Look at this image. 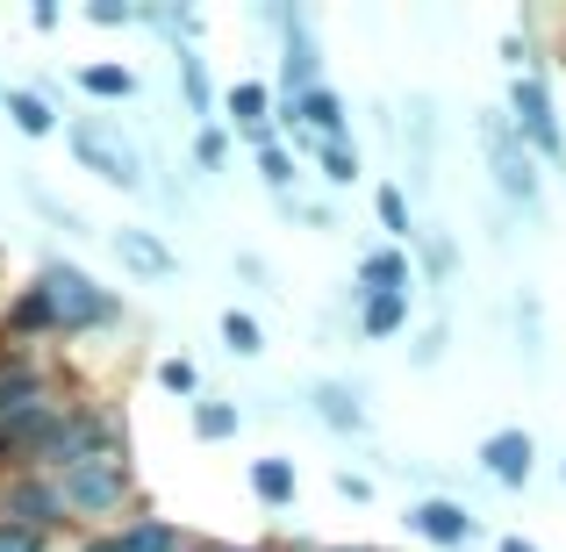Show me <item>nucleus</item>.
<instances>
[{"label":"nucleus","instance_id":"f257e3e1","mask_svg":"<svg viewBox=\"0 0 566 552\" xmlns=\"http://www.w3.org/2000/svg\"><path fill=\"white\" fill-rule=\"evenodd\" d=\"M510 108H516V137H524L531 152H545L553 166H566V137H559V115H553V94H545V80L516 72V86H510Z\"/></svg>","mask_w":566,"mask_h":552},{"label":"nucleus","instance_id":"f03ea898","mask_svg":"<svg viewBox=\"0 0 566 552\" xmlns=\"http://www.w3.org/2000/svg\"><path fill=\"white\" fill-rule=\"evenodd\" d=\"M481 144H488V166H495V187L510 194L516 208L538 201V173H531V152H524V137H516L502 115H488V123H481Z\"/></svg>","mask_w":566,"mask_h":552},{"label":"nucleus","instance_id":"7ed1b4c3","mask_svg":"<svg viewBox=\"0 0 566 552\" xmlns=\"http://www.w3.org/2000/svg\"><path fill=\"white\" fill-rule=\"evenodd\" d=\"M36 302H43V316H57V323H101V316H115V302L86 273H72V265H51V273H43Z\"/></svg>","mask_w":566,"mask_h":552},{"label":"nucleus","instance_id":"20e7f679","mask_svg":"<svg viewBox=\"0 0 566 552\" xmlns=\"http://www.w3.org/2000/svg\"><path fill=\"white\" fill-rule=\"evenodd\" d=\"M123 459H72L65 467V502L72 510H115L123 502Z\"/></svg>","mask_w":566,"mask_h":552},{"label":"nucleus","instance_id":"39448f33","mask_svg":"<svg viewBox=\"0 0 566 552\" xmlns=\"http://www.w3.org/2000/svg\"><path fill=\"white\" fill-rule=\"evenodd\" d=\"M481 467L495 473L502 488H524L531 467H538V445H531V430H495V438L481 445Z\"/></svg>","mask_w":566,"mask_h":552},{"label":"nucleus","instance_id":"423d86ee","mask_svg":"<svg viewBox=\"0 0 566 552\" xmlns=\"http://www.w3.org/2000/svg\"><path fill=\"white\" fill-rule=\"evenodd\" d=\"M409 524L423 531V539H438V545H467V539H473V517L459 510V502H444V496L416 502V510H409Z\"/></svg>","mask_w":566,"mask_h":552},{"label":"nucleus","instance_id":"0eeeda50","mask_svg":"<svg viewBox=\"0 0 566 552\" xmlns=\"http://www.w3.org/2000/svg\"><path fill=\"white\" fill-rule=\"evenodd\" d=\"M80 158L101 173V180H115V187H137V158H129V152H115V144H101L94 129H80Z\"/></svg>","mask_w":566,"mask_h":552},{"label":"nucleus","instance_id":"6e6552de","mask_svg":"<svg viewBox=\"0 0 566 552\" xmlns=\"http://www.w3.org/2000/svg\"><path fill=\"white\" fill-rule=\"evenodd\" d=\"M316 409H323V424H337V430H366L359 395H352V387H337V381H323V387H316Z\"/></svg>","mask_w":566,"mask_h":552},{"label":"nucleus","instance_id":"1a4fd4ad","mask_svg":"<svg viewBox=\"0 0 566 552\" xmlns=\"http://www.w3.org/2000/svg\"><path fill=\"white\" fill-rule=\"evenodd\" d=\"M302 115H308V123H316L331 144H345V101H337L331 86H308V94H302Z\"/></svg>","mask_w":566,"mask_h":552},{"label":"nucleus","instance_id":"9d476101","mask_svg":"<svg viewBox=\"0 0 566 552\" xmlns=\"http://www.w3.org/2000/svg\"><path fill=\"white\" fill-rule=\"evenodd\" d=\"M359 280L374 294H401V288H409V259H401V251H374V259L359 265Z\"/></svg>","mask_w":566,"mask_h":552},{"label":"nucleus","instance_id":"9b49d317","mask_svg":"<svg viewBox=\"0 0 566 552\" xmlns=\"http://www.w3.org/2000/svg\"><path fill=\"white\" fill-rule=\"evenodd\" d=\"M115 251H123L137 273H172V259H166V244H151L144 230H115Z\"/></svg>","mask_w":566,"mask_h":552},{"label":"nucleus","instance_id":"f8f14e48","mask_svg":"<svg viewBox=\"0 0 566 552\" xmlns=\"http://www.w3.org/2000/svg\"><path fill=\"white\" fill-rule=\"evenodd\" d=\"M108 552H180V531L172 524H137V531H123Z\"/></svg>","mask_w":566,"mask_h":552},{"label":"nucleus","instance_id":"ddd939ff","mask_svg":"<svg viewBox=\"0 0 566 552\" xmlns=\"http://www.w3.org/2000/svg\"><path fill=\"white\" fill-rule=\"evenodd\" d=\"M401 316H409V302H401V294H374V302H366V331H374V337H395Z\"/></svg>","mask_w":566,"mask_h":552},{"label":"nucleus","instance_id":"4468645a","mask_svg":"<svg viewBox=\"0 0 566 552\" xmlns=\"http://www.w3.org/2000/svg\"><path fill=\"white\" fill-rule=\"evenodd\" d=\"M251 488H259L265 502H287V496H294V473H287V459H259V473H251Z\"/></svg>","mask_w":566,"mask_h":552},{"label":"nucleus","instance_id":"2eb2a0df","mask_svg":"<svg viewBox=\"0 0 566 552\" xmlns=\"http://www.w3.org/2000/svg\"><path fill=\"white\" fill-rule=\"evenodd\" d=\"M323 180L352 187V180H359V152H352V144H323Z\"/></svg>","mask_w":566,"mask_h":552},{"label":"nucleus","instance_id":"dca6fc26","mask_svg":"<svg viewBox=\"0 0 566 552\" xmlns=\"http://www.w3.org/2000/svg\"><path fill=\"white\" fill-rule=\"evenodd\" d=\"M222 337H230V352H244V360L259 352V323H251V316H237V309L222 316Z\"/></svg>","mask_w":566,"mask_h":552},{"label":"nucleus","instance_id":"f3484780","mask_svg":"<svg viewBox=\"0 0 566 552\" xmlns=\"http://www.w3.org/2000/svg\"><path fill=\"white\" fill-rule=\"evenodd\" d=\"M86 94H101V101L129 94V72H115V65H94V72H86Z\"/></svg>","mask_w":566,"mask_h":552},{"label":"nucleus","instance_id":"a211bd4d","mask_svg":"<svg viewBox=\"0 0 566 552\" xmlns=\"http://www.w3.org/2000/svg\"><path fill=\"white\" fill-rule=\"evenodd\" d=\"M8 115H14V123L29 129V137H43V129H51V115H43V101H29V94H14V101H8Z\"/></svg>","mask_w":566,"mask_h":552},{"label":"nucleus","instance_id":"6ab92c4d","mask_svg":"<svg viewBox=\"0 0 566 552\" xmlns=\"http://www.w3.org/2000/svg\"><path fill=\"white\" fill-rule=\"evenodd\" d=\"M380 222L395 237H409V201H401V187H380Z\"/></svg>","mask_w":566,"mask_h":552},{"label":"nucleus","instance_id":"aec40b11","mask_svg":"<svg viewBox=\"0 0 566 552\" xmlns=\"http://www.w3.org/2000/svg\"><path fill=\"white\" fill-rule=\"evenodd\" d=\"M193 424H201V438H230V430H237V409H222V402H208V409L193 416Z\"/></svg>","mask_w":566,"mask_h":552},{"label":"nucleus","instance_id":"412c9836","mask_svg":"<svg viewBox=\"0 0 566 552\" xmlns=\"http://www.w3.org/2000/svg\"><path fill=\"white\" fill-rule=\"evenodd\" d=\"M230 108H237V123H259V115H265V86H237Z\"/></svg>","mask_w":566,"mask_h":552},{"label":"nucleus","instance_id":"4be33fe9","mask_svg":"<svg viewBox=\"0 0 566 552\" xmlns=\"http://www.w3.org/2000/svg\"><path fill=\"white\" fill-rule=\"evenodd\" d=\"M259 173H265V180H273V187H287V180H294V166H287V152H265V158H259Z\"/></svg>","mask_w":566,"mask_h":552},{"label":"nucleus","instance_id":"5701e85b","mask_svg":"<svg viewBox=\"0 0 566 552\" xmlns=\"http://www.w3.org/2000/svg\"><path fill=\"white\" fill-rule=\"evenodd\" d=\"M158 381H166L172 395H187V387H193V366H187V360H172V366H158Z\"/></svg>","mask_w":566,"mask_h":552},{"label":"nucleus","instance_id":"b1692460","mask_svg":"<svg viewBox=\"0 0 566 552\" xmlns=\"http://www.w3.org/2000/svg\"><path fill=\"white\" fill-rule=\"evenodd\" d=\"M187 65V94H193V108H208V80H201V65H193V58H180Z\"/></svg>","mask_w":566,"mask_h":552},{"label":"nucleus","instance_id":"393cba45","mask_svg":"<svg viewBox=\"0 0 566 552\" xmlns=\"http://www.w3.org/2000/svg\"><path fill=\"white\" fill-rule=\"evenodd\" d=\"M438 352H444V323H438V331H423V345H416V366H430Z\"/></svg>","mask_w":566,"mask_h":552},{"label":"nucleus","instance_id":"a878e982","mask_svg":"<svg viewBox=\"0 0 566 552\" xmlns=\"http://www.w3.org/2000/svg\"><path fill=\"white\" fill-rule=\"evenodd\" d=\"M0 552H36V539L29 531H0Z\"/></svg>","mask_w":566,"mask_h":552},{"label":"nucleus","instance_id":"bb28decb","mask_svg":"<svg viewBox=\"0 0 566 552\" xmlns=\"http://www.w3.org/2000/svg\"><path fill=\"white\" fill-rule=\"evenodd\" d=\"M502 552H538V545H531V539H502Z\"/></svg>","mask_w":566,"mask_h":552}]
</instances>
